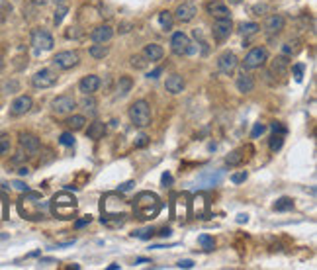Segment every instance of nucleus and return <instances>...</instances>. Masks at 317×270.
Here are the masks:
<instances>
[{
	"mask_svg": "<svg viewBox=\"0 0 317 270\" xmlns=\"http://www.w3.org/2000/svg\"><path fill=\"white\" fill-rule=\"evenodd\" d=\"M158 235H163V237H169V235H171V229H169V227H165V229H161V233H158Z\"/></svg>",
	"mask_w": 317,
	"mask_h": 270,
	"instance_id": "0e129e2a",
	"label": "nucleus"
},
{
	"mask_svg": "<svg viewBox=\"0 0 317 270\" xmlns=\"http://www.w3.org/2000/svg\"><path fill=\"white\" fill-rule=\"evenodd\" d=\"M26 157H28V155H24V151H18L16 157L12 159V163H14V165H16V163H22V160H26Z\"/></svg>",
	"mask_w": 317,
	"mask_h": 270,
	"instance_id": "4d7b16f0",
	"label": "nucleus"
},
{
	"mask_svg": "<svg viewBox=\"0 0 317 270\" xmlns=\"http://www.w3.org/2000/svg\"><path fill=\"white\" fill-rule=\"evenodd\" d=\"M264 131H267V126H264V124H254V127H253V131H251V137L256 139V137H260Z\"/></svg>",
	"mask_w": 317,
	"mask_h": 270,
	"instance_id": "de8ad7c7",
	"label": "nucleus"
},
{
	"mask_svg": "<svg viewBox=\"0 0 317 270\" xmlns=\"http://www.w3.org/2000/svg\"><path fill=\"white\" fill-rule=\"evenodd\" d=\"M77 108V100L71 94H61L51 100V112L57 116H67Z\"/></svg>",
	"mask_w": 317,
	"mask_h": 270,
	"instance_id": "9d476101",
	"label": "nucleus"
},
{
	"mask_svg": "<svg viewBox=\"0 0 317 270\" xmlns=\"http://www.w3.org/2000/svg\"><path fill=\"white\" fill-rule=\"evenodd\" d=\"M188 45H190V37L184 32H174L173 33V37H171V51L174 53V55H178V57L186 55Z\"/></svg>",
	"mask_w": 317,
	"mask_h": 270,
	"instance_id": "2eb2a0df",
	"label": "nucleus"
},
{
	"mask_svg": "<svg viewBox=\"0 0 317 270\" xmlns=\"http://www.w3.org/2000/svg\"><path fill=\"white\" fill-rule=\"evenodd\" d=\"M32 2H33V4H37V6H45V4L49 2V0H32Z\"/></svg>",
	"mask_w": 317,
	"mask_h": 270,
	"instance_id": "e2e57ef3",
	"label": "nucleus"
},
{
	"mask_svg": "<svg viewBox=\"0 0 317 270\" xmlns=\"http://www.w3.org/2000/svg\"><path fill=\"white\" fill-rule=\"evenodd\" d=\"M51 63L57 71H71L80 63V57L77 51H59L57 55H53Z\"/></svg>",
	"mask_w": 317,
	"mask_h": 270,
	"instance_id": "6e6552de",
	"label": "nucleus"
},
{
	"mask_svg": "<svg viewBox=\"0 0 317 270\" xmlns=\"http://www.w3.org/2000/svg\"><path fill=\"white\" fill-rule=\"evenodd\" d=\"M222 176H223V171H216V175H214V171H206L200 176V182L206 184V186H216V184H220Z\"/></svg>",
	"mask_w": 317,
	"mask_h": 270,
	"instance_id": "7c9ffc66",
	"label": "nucleus"
},
{
	"mask_svg": "<svg viewBox=\"0 0 317 270\" xmlns=\"http://www.w3.org/2000/svg\"><path fill=\"white\" fill-rule=\"evenodd\" d=\"M12 186L16 188V190H20V192H28L30 188H28V184H24V182H20V180H14L12 182Z\"/></svg>",
	"mask_w": 317,
	"mask_h": 270,
	"instance_id": "5fc2aeb1",
	"label": "nucleus"
},
{
	"mask_svg": "<svg viewBox=\"0 0 317 270\" xmlns=\"http://www.w3.org/2000/svg\"><path fill=\"white\" fill-rule=\"evenodd\" d=\"M12 149V141L8 135H0V155H8Z\"/></svg>",
	"mask_w": 317,
	"mask_h": 270,
	"instance_id": "a19ab883",
	"label": "nucleus"
},
{
	"mask_svg": "<svg viewBox=\"0 0 317 270\" xmlns=\"http://www.w3.org/2000/svg\"><path fill=\"white\" fill-rule=\"evenodd\" d=\"M231 33H233L231 16H229V18H218V20H214V26H211V35H214L218 41L229 39Z\"/></svg>",
	"mask_w": 317,
	"mask_h": 270,
	"instance_id": "f8f14e48",
	"label": "nucleus"
},
{
	"mask_svg": "<svg viewBox=\"0 0 317 270\" xmlns=\"http://www.w3.org/2000/svg\"><path fill=\"white\" fill-rule=\"evenodd\" d=\"M247 220H249V215H245V213H239L237 215V222L239 223H247Z\"/></svg>",
	"mask_w": 317,
	"mask_h": 270,
	"instance_id": "052dcab7",
	"label": "nucleus"
},
{
	"mask_svg": "<svg viewBox=\"0 0 317 270\" xmlns=\"http://www.w3.org/2000/svg\"><path fill=\"white\" fill-rule=\"evenodd\" d=\"M198 243L204 247V251H214V247H216L214 237H209V235H200L198 237Z\"/></svg>",
	"mask_w": 317,
	"mask_h": 270,
	"instance_id": "ea45409f",
	"label": "nucleus"
},
{
	"mask_svg": "<svg viewBox=\"0 0 317 270\" xmlns=\"http://www.w3.org/2000/svg\"><path fill=\"white\" fill-rule=\"evenodd\" d=\"M20 147L24 153H28L30 157L32 155H37L39 149H41V141L39 137H35L33 133H20Z\"/></svg>",
	"mask_w": 317,
	"mask_h": 270,
	"instance_id": "dca6fc26",
	"label": "nucleus"
},
{
	"mask_svg": "<svg viewBox=\"0 0 317 270\" xmlns=\"http://www.w3.org/2000/svg\"><path fill=\"white\" fill-rule=\"evenodd\" d=\"M188 206V196L186 194H178L174 196V218L182 220V218H188V209H184Z\"/></svg>",
	"mask_w": 317,
	"mask_h": 270,
	"instance_id": "a878e982",
	"label": "nucleus"
},
{
	"mask_svg": "<svg viewBox=\"0 0 317 270\" xmlns=\"http://www.w3.org/2000/svg\"><path fill=\"white\" fill-rule=\"evenodd\" d=\"M53 2H55V4L59 6V4H67V2H69V0H53Z\"/></svg>",
	"mask_w": 317,
	"mask_h": 270,
	"instance_id": "69168bd1",
	"label": "nucleus"
},
{
	"mask_svg": "<svg viewBox=\"0 0 317 270\" xmlns=\"http://www.w3.org/2000/svg\"><path fill=\"white\" fill-rule=\"evenodd\" d=\"M104 135H106V124L104 122H92L86 129L88 139H102Z\"/></svg>",
	"mask_w": 317,
	"mask_h": 270,
	"instance_id": "c756f323",
	"label": "nucleus"
},
{
	"mask_svg": "<svg viewBox=\"0 0 317 270\" xmlns=\"http://www.w3.org/2000/svg\"><path fill=\"white\" fill-rule=\"evenodd\" d=\"M237 65H239V59H237V55L233 51H223L218 57V69L225 77H231L237 71Z\"/></svg>",
	"mask_w": 317,
	"mask_h": 270,
	"instance_id": "9b49d317",
	"label": "nucleus"
},
{
	"mask_svg": "<svg viewBox=\"0 0 317 270\" xmlns=\"http://www.w3.org/2000/svg\"><path fill=\"white\" fill-rule=\"evenodd\" d=\"M270 71H272L276 77H284V75L290 71V57H286V55H280V57H276V59L272 61V67H270Z\"/></svg>",
	"mask_w": 317,
	"mask_h": 270,
	"instance_id": "393cba45",
	"label": "nucleus"
},
{
	"mask_svg": "<svg viewBox=\"0 0 317 270\" xmlns=\"http://www.w3.org/2000/svg\"><path fill=\"white\" fill-rule=\"evenodd\" d=\"M158 24H161V28H163L165 32H171L173 26H174V16H173V12L165 10V12L158 14Z\"/></svg>",
	"mask_w": 317,
	"mask_h": 270,
	"instance_id": "473e14b6",
	"label": "nucleus"
},
{
	"mask_svg": "<svg viewBox=\"0 0 317 270\" xmlns=\"http://www.w3.org/2000/svg\"><path fill=\"white\" fill-rule=\"evenodd\" d=\"M206 12L211 18H214V20H218V18H229L231 16L229 6L225 2H220V0H209V2L206 4Z\"/></svg>",
	"mask_w": 317,
	"mask_h": 270,
	"instance_id": "f3484780",
	"label": "nucleus"
},
{
	"mask_svg": "<svg viewBox=\"0 0 317 270\" xmlns=\"http://www.w3.org/2000/svg\"><path fill=\"white\" fill-rule=\"evenodd\" d=\"M196 14H198V8H196L194 2H182V4H178L176 10L173 12L174 20L180 22V24H188V22H192V20L196 18Z\"/></svg>",
	"mask_w": 317,
	"mask_h": 270,
	"instance_id": "ddd939ff",
	"label": "nucleus"
},
{
	"mask_svg": "<svg viewBox=\"0 0 317 270\" xmlns=\"http://www.w3.org/2000/svg\"><path fill=\"white\" fill-rule=\"evenodd\" d=\"M57 80H59V75L53 69H41L32 77V86L37 90H45V88L55 86Z\"/></svg>",
	"mask_w": 317,
	"mask_h": 270,
	"instance_id": "1a4fd4ad",
	"label": "nucleus"
},
{
	"mask_svg": "<svg viewBox=\"0 0 317 270\" xmlns=\"http://www.w3.org/2000/svg\"><path fill=\"white\" fill-rule=\"evenodd\" d=\"M258 30H260V26L258 24H254V22H243L241 26H239V33L241 35H254V33H258Z\"/></svg>",
	"mask_w": 317,
	"mask_h": 270,
	"instance_id": "e433bc0d",
	"label": "nucleus"
},
{
	"mask_svg": "<svg viewBox=\"0 0 317 270\" xmlns=\"http://www.w3.org/2000/svg\"><path fill=\"white\" fill-rule=\"evenodd\" d=\"M108 53H110V47L106 45V43H96V45H90V49H88V55L92 59H96V61L104 59Z\"/></svg>",
	"mask_w": 317,
	"mask_h": 270,
	"instance_id": "2f4dec72",
	"label": "nucleus"
},
{
	"mask_svg": "<svg viewBox=\"0 0 317 270\" xmlns=\"http://www.w3.org/2000/svg\"><path fill=\"white\" fill-rule=\"evenodd\" d=\"M2 67H4V61H2V55H0V71H2Z\"/></svg>",
	"mask_w": 317,
	"mask_h": 270,
	"instance_id": "774afa93",
	"label": "nucleus"
},
{
	"mask_svg": "<svg viewBox=\"0 0 317 270\" xmlns=\"http://www.w3.org/2000/svg\"><path fill=\"white\" fill-rule=\"evenodd\" d=\"M45 207H47V204L41 202V194L30 192V190L18 202L20 213L24 215V218H28V220H43L45 218Z\"/></svg>",
	"mask_w": 317,
	"mask_h": 270,
	"instance_id": "20e7f679",
	"label": "nucleus"
},
{
	"mask_svg": "<svg viewBox=\"0 0 317 270\" xmlns=\"http://www.w3.org/2000/svg\"><path fill=\"white\" fill-rule=\"evenodd\" d=\"M178 268H194V260H190V258H184V260H178V264H176Z\"/></svg>",
	"mask_w": 317,
	"mask_h": 270,
	"instance_id": "864d4df0",
	"label": "nucleus"
},
{
	"mask_svg": "<svg viewBox=\"0 0 317 270\" xmlns=\"http://www.w3.org/2000/svg\"><path fill=\"white\" fill-rule=\"evenodd\" d=\"M270 129L274 131V133H280V135H286V126H282V122H272L270 124Z\"/></svg>",
	"mask_w": 317,
	"mask_h": 270,
	"instance_id": "09e8293b",
	"label": "nucleus"
},
{
	"mask_svg": "<svg viewBox=\"0 0 317 270\" xmlns=\"http://www.w3.org/2000/svg\"><path fill=\"white\" fill-rule=\"evenodd\" d=\"M149 65V61L145 59V55L141 53V55H133L131 57V67H135V69H145Z\"/></svg>",
	"mask_w": 317,
	"mask_h": 270,
	"instance_id": "37998d69",
	"label": "nucleus"
},
{
	"mask_svg": "<svg viewBox=\"0 0 317 270\" xmlns=\"http://www.w3.org/2000/svg\"><path fill=\"white\" fill-rule=\"evenodd\" d=\"M267 61H269V49L267 47H253L245 55V59L241 61V65L245 71H254V69L264 67Z\"/></svg>",
	"mask_w": 317,
	"mask_h": 270,
	"instance_id": "423d86ee",
	"label": "nucleus"
},
{
	"mask_svg": "<svg viewBox=\"0 0 317 270\" xmlns=\"http://www.w3.org/2000/svg\"><path fill=\"white\" fill-rule=\"evenodd\" d=\"M114 37V28L108 26V24H104V26H96L92 32H90V39L94 43H108L112 41Z\"/></svg>",
	"mask_w": 317,
	"mask_h": 270,
	"instance_id": "a211bd4d",
	"label": "nucleus"
},
{
	"mask_svg": "<svg viewBox=\"0 0 317 270\" xmlns=\"http://www.w3.org/2000/svg\"><path fill=\"white\" fill-rule=\"evenodd\" d=\"M80 106L84 108V112H86L88 116H96V100L92 98V94H84Z\"/></svg>",
	"mask_w": 317,
	"mask_h": 270,
	"instance_id": "c9c22d12",
	"label": "nucleus"
},
{
	"mask_svg": "<svg viewBox=\"0 0 317 270\" xmlns=\"http://www.w3.org/2000/svg\"><path fill=\"white\" fill-rule=\"evenodd\" d=\"M90 222H92L90 215H86V218H82V220H77V222H75V229H82V227L88 225Z\"/></svg>",
	"mask_w": 317,
	"mask_h": 270,
	"instance_id": "8fccbe9b",
	"label": "nucleus"
},
{
	"mask_svg": "<svg viewBox=\"0 0 317 270\" xmlns=\"http://www.w3.org/2000/svg\"><path fill=\"white\" fill-rule=\"evenodd\" d=\"M133 186H135V182H133V180H127V182L120 184V188H118V190H120V192H129Z\"/></svg>",
	"mask_w": 317,
	"mask_h": 270,
	"instance_id": "603ef678",
	"label": "nucleus"
},
{
	"mask_svg": "<svg viewBox=\"0 0 317 270\" xmlns=\"http://www.w3.org/2000/svg\"><path fill=\"white\" fill-rule=\"evenodd\" d=\"M235 86H237V90L239 92H243V94H249V92H253L254 90V80H253V77H249L245 71L235 79Z\"/></svg>",
	"mask_w": 317,
	"mask_h": 270,
	"instance_id": "b1692460",
	"label": "nucleus"
},
{
	"mask_svg": "<svg viewBox=\"0 0 317 270\" xmlns=\"http://www.w3.org/2000/svg\"><path fill=\"white\" fill-rule=\"evenodd\" d=\"M143 55L149 63H157V61H161L165 57V49L158 45V43H147L143 47Z\"/></svg>",
	"mask_w": 317,
	"mask_h": 270,
	"instance_id": "4be33fe9",
	"label": "nucleus"
},
{
	"mask_svg": "<svg viewBox=\"0 0 317 270\" xmlns=\"http://www.w3.org/2000/svg\"><path fill=\"white\" fill-rule=\"evenodd\" d=\"M190 204H192L194 213L198 215V218H202V220H204L206 215L209 213V202H207V196H206V194H198V196H196V198H194Z\"/></svg>",
	"mask_w": 317,
	"mask_h": 270,
	"instance_id": "5701e85b",
	"label": "nucleus"
},
{
	"mask_svg": "<svg viewBox=\"0 0 317 270\" xmlns=\"http://www.w3.org/2000/svg\"><path fill=\"white\" fill-rule=\"evenodd\" d=\"M267 10H269V6H267V4H256V6H253L254 16H260L262 12H267Z\"/></svg>",
	"mask_w": 317,
	"mask_h": 270,
	"instance_id": "3c124183",
	"label": "nucleus"
},
{
	"mask_svg": "<svg viewBox=\"0 0 317 270\" xmlns=\"http://www.w3.org/2000/svg\"><path fill=\"white\" fill-rule=\"evenodd\" d=\"M247 176H249V173H247V171H239V173L231 175V182H233V184H241V182H245V180H247Z\"/></svg>",
	"mask_w": 317,
	"mask_h": 270,
	"instance_id": "49530a36",
	"label": "nucleus"
},
{
	"mask_svg": "<svg viewBox=\"0 0 317 270\" xmlns=\"http://www.w3.org/2000/svg\"><path fill=\"white\" fill-rule=\"evenodd\" d=\"M49 209L59 220H73L79 213V200L71 192L63 190L53 196V200L49 202Z\"/></svg>",
	"mask_w": 317,
	"mask_h": 270,
	"instance_id": "7ed1b4c3",
	"label": "nucleus"
},
{
	"mask_svg": "<svg viewBox=\"0 0 317 270\" xmlns=\"http://www.w3.org/2000/svg\"><path fill=\"white\" fill-rule=\"evenodd\" d=\"M243 159H245L243 149H235V151H231V153L227 155V159H225V165H229V167H239V165L243 163Z\"/></svg>",
	"mask_w": 317,
	"mask_h": 270,
	"instance_id": "72a5a7b5",
	"label": "nucleus"
},
{
	"mask_svg": "<svg viewBox=\"0 0 317 270\" xmlns=\"http://www.w3.org/2000/svg\"><path fill=\"white\" fill-rule=\"evenodd\" d=\"M161 73H163V69H155V71H153V73H149L147 77H149V79H157V77L161 75Z\"/></svg>",
	"mask_w": 317,
	"mask_h": 270,
	"instance_id": "bf43d9fd",
	"label": "nucleus"
},
{
	"mask_svg": "<svg viewBox=\"0 0 317 270\" xmlns=\"http://www.w3.org/2000/svg\"><path fill=\"white\" fill-rule=\"evenodd\" d=\"M59 143H61L63 147H73V145H75V135H73V131H63L61 137H59Z\"/></svg>",
	"mask_w": 317,
	"mask_h": 270,
	"instance_id": "79ce46f5",
	"label": "nucleus"
},
{
	"mask_svg": "<svg viewBox=\"0 0 317 270\" xmlns=\"http://www.w3.org/2000/svg\"><path fill=\"white\" fill-rule=\"evenodd\" d=\"M303 69H305V65H303V63H296V65L292 67V75H294V79H296L298 82L303 79Z\"/></svg>",
	"mask_w": 317,
	"mask_h": 270,
	"instance_id": "a18cd8bd",
	"label": "nucleus"
},
{
	"mask_svg": "<svg viewBox=\"0 0 317 270\" xmlns=\"http://www.w3.org/2000/svg\"><path fill=\"white\" fill-rule=\"evenodd\" d=\"M33 108V100H32V96H28V94H22V96H18L12 104H10V114L12 116H26L30 110Z\"/></svg>",
	"mask_w": 317,
	"mask_h": 270,
	"instance_id": "4468645a",
	"label": "nucleus"
},
{
	"mask_svg": "<svg viewBox=\"0 0 317 270\" xmlns=\"http://www.w3.org/2000/svg\"><path fill=\"white\" fill-rule=\"evenodd\" d=\"M65 126H67L69 131H80V129H84V126H86V118L80 116V114H73V116H69V118L65 120Z\"/></svg>",
	"mask_w": 317,
	"mask_h": 270,
	"instance_id": "c85d7f7f",
	"label": "nucleus"
},
{
	"mask_svg": "<svg viewBox=\"0 0 317 270\" xmlns=\"http://www.w3.org/2000/svg\"><path fill=\"white\" fill-rule=\"evenodd\" d=\"M18 173H20L22 176H26V175H30V169H28V167H20V169H18Z\"/></svg>",
	"mask_w": 317,
	"mask_h": 270,
	"instance_id": "680f3d73",
	"label": "nucleus"
},
{
	"mask_svg": "<svg viewBox=\"0 0 317 270\" xmlns=\"http://www.w3.org/2000/svg\"><path fill=\"white\" fill-rule=\"evenodd\" d=\"M229 4H241V2H245V0H227Z\"/></svg>",
	"mask_w": 317,
	"mask_h": 270,
	"instance_id": "338daca9",
	"label": "nucleus"
},
{
	"mask_svg": "<svg viewBox=\"0 0 317 270\" xmlns=\"http://www.w3.org/2000/svg\"><path fill=\"white\" fill-rule=\"evenodd\" d=\"M127 114H129V120H131V124L135 127H141L143 129V127L151 126V106H149L147 100H135L129 106Z\"/></svg>",
	"mask_w": 317,
	"mask_h": 270,
	"instance_id": "39448f33",
	"label": "nucleus"
},
{
	"mask_svg": "<svg viewBox=\"0 0 317 270\" xmlns=\"http://www.w3.org/2000/svg\"><path fill=\"white\" fill-rule=\"evenodd\" d=\"M280 51H282V55H286V57H296L298 53L301 51V41L300 39H288L282 47H280Z\"/></svg>",
	"mask_w": 317,
	"mask_h": 270,
	"instance_id": "bb28decb",
	"label": "nucleus"
},
{
	"mask_svg": "<svg viewBox=\"0 0 317 270\" xmlns=\"http://www.w3.org/2000/svg\"><path fill=\"white\" fill-rule=\"evenodd\" d=\"M161 182H163V186H171V184H173V176H171V173H165L163 178H161Z\"/></svg>",
	"mask_w": 317,
	"mask_h": 270,
	"instance_id": "13d9d810",
	"label": "nucleus"
},
{
	"mask_svg": "<svg viewBox=\"0 0 317 270\" xmlns=\"http://www.w3.org/2000/svg\"><path fill=\"white\" fill-rule=\"evenodd\" d=\"M184 86H186L184 77L178 75V73L169 75L167 80H165V88H167V92H171V94H180V92L184 90Z\"/></svg>",
	"mask_w": 317,
	"mask_h": 270,
	"instance_id": "412c9836",
	"label": "nucleus"
},
{
	"mask_svg": "<svg viewBox=\"0 0 317 270\" xmlns=\"http://www.w3.org/2000/svg\"><path fill=\"white\" fill-rule=\"evenodd\" d=\"M131 235L137 237V239H149L151 235H155V229H153V227H145V229H137V231H133Z\"/></svg>",
	"mask_w": 317,
	"mask_h": 270,
	"instance_id": "c03bdc74",
	"label": "nucleus"
},
{
	"mask_svg": "<svg viewBox=\"0 0 317 270\" xmlns=\"http://www.w3.org/2000/svg\"><path fill=\"white\" fill-rule=\"evenodd\" d=\"M284 26H286V18L282 14H270L267 18V22H264V32L270 35H276L284 30Z\"/></svg>",
	"mask_w": 317,
	"mask_h": 270,
	"instance_id": "6ab92c4d",
	"label": "nucleus"
},
{
	"mask_svg": "<svg viewBox=\"0 0 317 270\" xmlns=\"http://www.w3.org/2000/svg\"><path fill=\"white\" fill-rule=\"evenodd\" d=\"M30 41H32V47H33L35 53L51 51L53 47H55V39H53V35H51L47 30H43V28H35V30H32Z\"/></svg>",
	"mask_w": 317,
	"mask_h": 270,
	"instance_id": "0eeeda50",
	"label": "nucleus"
},
{
	"mask_svg": "<svg viewBox=\"0 0 317 270\" xmlns=\"http://www.w3.org/2000/svg\"><path fill=\"white\" fill-rule=\"evenodd\" d=\"M131 88H133V79H131L129 75H122L120 80H118V88H116L118 96H120V98H126V96L131 92Z\"/></svg>",
	"mask_w": 317,
	"mask_h": 270,
	"instance_id": "cd10ccee",
	"label": "nucleus"
},
{
	"mask_svg": "<svg viewBox=\"0 0 317 270\" xmlns=\"http://www.w3.org/2000/svg\"><path fill=\"white\" fill-rule=\"evenodd\" d=\"M269 147H270L272 153L280 151V149L284 147V135H280V133H272V137L269 139Z\"/></svg>",
	"mask_w": 317,
	"mask_h": 270,
	"instance_id": "4c0bfd02",
	"label": "nucleus"
},
{
	"mask_svg": "<svg viewBox=\"0 0 317 270\" xmlns=\"http://www.w3.org/2000/svg\"><path fill=\"white\" fill-rule=\"evenodd\" d=\"M100 209H102V223L122 225L131 213V204L120 192H108L100 200Z\"/></svg>",
	"mask_w": 317,
	"mask_h": 270,
	"instance_id": "f257e3e1",
	"label": "nucleus"
},
{
	"mask_svg": "<svg viewBox=\"0 0 317 270\" xmlns=\"http://www.w3.org/2000/svg\"><path fill=\"white\" fill-rule=\"evenodd\" d=\"M147 141H149V137H147L145 133H141V135L137 137V141H135V147H143V145H147Z\"/></svg>",
	"mask_w": 317,
	"mask_h": 270,
	"instance_id": "6e6d98bb",
	"label": "nucleus"
},
{
	"mask_svg": "<svg viewBox=\"0 0 317 270\" xmlns=\"http://www.w3.org/2000/svg\"><path fill=\"white\" fill-rule=\"evenodd\" d=\"M272 207H274L276 211H290V209H294V200L288 198V196H282V198H278V200L274 202Z\"/></svg>",
	"mask_w": 317,
	"mask_h": 270,
	"instance_id": "f704fd0d",
	"label": "nucleus"
},
{
	"mask_svg": "<svg viewBox=\"0 0 317 270\" xmlns=\"http://www.w3.org/2000/svg\"><path fill=\"white\" fill-rule=\"evenodd\" d=\"M100 84H102L100 77H96V75H86V77L80 79L79 90H80L82 94H94V92L100 88Z\"/></svg>",
	"mask_w": 317,
	"mask_h": 270,
	"instance_id": "aec40b11",
	"label": "nucleus"
},
{
	"mask_svg": "<svg viewBox=\"0 0 317 270\" xmlns=\"http://www.w3.org/2000/svg\"><path fill=\"white\" fill-rule=\"evenodd\" d=\"M163 209V202L153 192H139L131 204V211L137 220H153Z\"/></svg>",
	"mask_w": 317,
	"mask_h": 270,
	"instance_id": "f03ea898",
	"label": "nucleus"
},
{
	"mask_svg": "<svg viewBox=\"0 0 317 270\" xmlns=\"http://www.w3.org/2000/svg\"><path fill=\"white\" fill-rule=\"evenodd\" d=\"M67 12H69V6H67V4H59L57 10H55V14H53V24H55V26H61V22H63V18L67 16Z\"/></svg>",
	"mask_w": 317,
	"mask_h": 270,
	"instance_id": "58836bf2",
	"label": "nucleus"
}]
</instances>
